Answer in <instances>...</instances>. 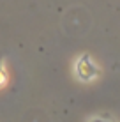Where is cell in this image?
I'll list each match as a JSON object with an SVG mask.
<instances>
[{"mask_svg":"<svg viewBox=\"0 0 120 122\" xmlns=\"http://www.w3.org/2000/svg\"><path fill=\"white\" fill-rule=\"evenodd\" d=\"M4 83V67H2V62H0V85Z\"/></svg>","mask_w":120,"mask_h":122,"instance_id":"7a4b0ae2","label":"cell"},{"mask_svg":"<svg viewBox=\"0 0 120 122\" xmlns=\"http://www.w3.org/2000/svg\"><path fill=\"white\" fill-rule=\"evenodd\" d=\"M76 73L80 74L83 80H90L92 76H96V74H97V67L94 66L92 60H90V57H86V66H85V57H81L80 60H78Z\"/></svg>","mask_w":120,"mask_h":122,"instance_id":"6da1fadb","label":"cell"}]
</instances>
